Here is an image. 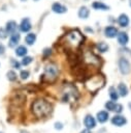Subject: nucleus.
<instances>
[{"label": "nucleus", "instance_id": "9", "mask_svg": "<svg viewBox=\"0 0 131 133\" xmlns=\"http://www.w3.org/2000/svg\"><path fill=\"white\" fill-rule=\"evenodd\" d=\"M118 33H119V31H118V29H117L114 26L109 25V26H106V27L104 28V34H105V36L108 37V38H113V37H116V36L118 35Z\"/></svg>", "mask_w": 131, "mask_h": 133}, {"label": "nucleus", "instance_id": "17", "mask_svg": "<svg viewBox=\"0 0 131 133\" xmlns=\"http://www.w3.org/2000/svg\"><path fill=\"white\" fill-rule=\"evenodd\" d=\"M129 17L126 14H121L118 18V24L121 27H127L129 25Z\"/></svg>", "mask_w": 131, "mask_h": 133}, {"label": "nucleus", "instance_id": "40", "mask_svg": "<svg viewBox=\"0 0 131 133\" xmlns=\"http://www.w3.org/2000/svg\"><path fill=\"white\" fill-rule=\"evenodd\" d=\"M21 1H27V0H21Z\"/></svg>", "mask_w": 131, "mask_h": 133}, {"label": "nucleus", "instance_id": "41", "mask_svg": "<svg viewBox=\"0 0 131 133\" xmlns=\"http://www.w3.org/2000/svg\"><path fill=\"white\" fill-rule=\"evenodd\" d=\"M130 6H131V2H130Z\"/></svg>", "mask_w": 131, "mask_h": 133}, {"label": "nucleus", "instance_id": "33", "mask_svg": "<svg viewBox=\"0 0 131 133\" xmlns=\"http://www.w3.org/2000/svg\"><path fill=\"white\" fill-rule=\"evenodd\" d=\"M11 63H12V66H13L14 69H20V62H18V61H15V60L11 59Z\"/></svg>", "mask_w": 131, "mask_h": 133}, {"label": "nucleus", "instance_id": "43", "mask_svg": "<svg viewBox=\"0 0 131 133\" xmlns=\"http://www.w3.org/2000/svg\"><path fill=\"white\" fill-rule=\"evenodd\" d=\"M0 133H2V132H0Z\"/></svg>", "mask_w": 131, "mask_h": 133}, {"label": "nucleus", "instance_id": "11", "mask_svg": "<svg viewBox=\"0 0 131 133\" xmlns=\"http://www.w3.org/2000/svg\"><path fill=\"white\" fill-rule=\"evenodd\" d=\"M20 39H21V35H20V33L14 32V33L10 34V36H9V41H8V46H9V48H15L17 45L20 43Z\"/></svg>", "mask_w": 131, "mask_h": 133}, {"label": "nucleus", "instance_id": "20", "mask_svg": "<svg viewBox=\"0 0 131 133\" xmlns=\"http://www.w3.org/2000/svg\"><path fill=\"white\" fill-rule=\"evenodd\" d=\"M108 117H109V115H108V112H106V111H99L97 113V121L101 124L107 122Z\"/></svg>", "mask_w": 131, "mask_h": 133}, {"label": "nucleus", "instance_id": "34", "mask_svg": "<svg viewBox=\"0 0 131 133\" xmlns=\"http://www.w3.org/2000/svg\"><path fill=\"white\" fill-rule=\"evenodd\" d=\"M55 129H56V130H61V129H63L62 123H56V124H55Z\"/></svg>", "mask_w": 131, "mask_h": 133}, {"label": "nucleus", "instance_id": "24", "mask_svg": "<svg viewBox=\"0 0 131 133\" xmlns=\"http://www.w3.org/2000/svg\"><path fill=\"white\" fill-rule=\"evenodd\" d=\"M96 47H97V50H98L99 52H101V53H105V52H107L108 49H109L108 45H107L106 43H104V42H100V43H98Z\"/></svg>", "mask_w": 131, "mask_h": 133}, {"label": "nucleus", "instance_id": "8", "mask_svg": "<svg viewBox=\"0 0 131 133\" xmlns=\"http://www.w3.org/2000/svg\"><path fill=\"white\" fill-rule=\"evenodd\" d=\"M119 70L123 75H128L131 71V65L130 62L128 61L127 58L125 57H121L119 59Z\"/></svg>", "mask_w": 131, "mask_h": 133}, {"label": "nucleus", "instance_id": "27", "mask_svg": "<svg viewBox=\"0 0 131 133\" xmlns=\"http://www.w3.org/2000/svg\"><path fill=\"white\" fill-rule=\"evenodd\" d=\"M116 104L117 103H114L113 101H108V102L105 103V108L107 110H109V111H113L114 110V107H116Z\"/></svg>", "mask_w": 131, "mask_h": 133}, {"label": "nucleus", "instance_id": "38", "mask_svg": "<svg viewBox=\"0 0 131 133\" xmlns=\"http://www.w3.org/2000/svg\"><path fill=\"white\" fill-rule=\"evenodd\" d=\"M21 133H29V132H27V131H25V130H22Z\"/></svg>", "mask_w": 131, "mask_h": 133}, {"label": "nucleus", "instance_id": "16", "mask_svg": "<svg viewBox=\"0 0 131 133\" xmlns=\"http://www.w3.org/2000/svg\"><path fill=\"white\" fill-rule=\"evenodd\" d=\"M17 28H18V24L14 22V21H8L6 23V27H5V30L6 32L10 35L14 32H17Z\"/></svg>", "mask_w": 131, "mask_h": 133}, {"label": "nucleus", "instance_id": "15", "mask_svg": "<svg viewBox=\"0 0 131 133\" xmlns=\"http://www.w3.org/2000/svg\"><path fill=\"white\" fill-rule=\"evenodd\" d=\"M84 124L88 129H93L96 126V121L91 114H88V115H86V117L84 119Z\"/></svg>", "mask_w": 131, "mask_h": 133}, {"label": "nucleus", "instance_id": "14", "mask_svg": "<svg viewBox=\"0 0 131 133\" xmlns=\"http://www.w3.org/2000/svg\"><path fill=\"white\" fill-rule=\"evenodd\" d=\"M117 39H118V43L121 45V46H126L129 42V36L126 32L122 31V32H119L118 35H117Z\"/></svg>", "mask_w": 131, "mask_h": 133}, {"label": "nucleus", "instance_id": "32", "mask_svg": "<svg viewBox=\"0 0 131 133\" xmlns=\"http://www.w3.org/2000/svg\"><path fill=\"white\" fill-rule=\"evenodd\" d=\"M113 111H116L117 113H121L123 111V106L121 104H116V107H114V110Z\"/></svg>", "mask_w": 131, "mask_h": 133}, {"label": "nucleus", "instance_id": "19", "mask_svg": "<svg viewBox=\"0 0 131 133\" xmlns=\"http://www.w3.org/2000/svg\"><path fill=\"white\" fill-rule=\"evenodd\" d=\"M77 15H78V17H79L80 19L86 20V19H88L89 16H90V9H89L87 6H80L79 9H78Z\"/></svg>", "mask_w": 131, "mask_h": 133}, {"label": "nucleus", "instance_id": "30", "mask_svg": "<svg viewBox=\"0 0 131 133\" xmlns=\"http://www.w3.org/2000/svg\"><path fill=\"white\" fill-rule=\"evenodd\" d=\"M42 55H43V58L50 57L52 55V49L51 48H44L42 51Z\"/></svg>", "mask_w": 131, "mask_h": 133}, {"label": "nucleus", "instance_id": "25", "mask_svg": "<svg viewBox=\"0 0 131 133\" xmlns=\"http://www.w3.org/2000/svg\"><path fill=\"white\" fill-rule=\"evenodd\" d=\"M109 97H110L111 101H117V100L119 99V92H118V90H116V88L112 87V86L109 87Z\"/></svg>", "mask_w": 131, "mask_h": 133}, {"label": "nucleus", "instance_id": "12", "mask_svg": "<svg viewBox=\"0 0 131 133\" xmlns=\"http://www.w3.org/2000/svg\"><path fill=\"white\" fill-rule=\"evenodd\" d=\"M52 10L56 14H64L67 11V7L60 2H55L52 5Z\"/></svg>", "mask_w": 131, "mask_h": 133}, {"label": "nucleus", "instance_id": "22", "mask_svg": "<svg viewBox=\"0 0 131 133\" xmlns=\"http://www.w3.org/2000/svg\"><path fill=\"white\" fill-rule=\"evenodd\" d=\"M35 41H36V34L33 33V32H29V33L26 35V37H25V42H26V44L29 45V46L33 45V44L35 43Z\"/></svg>", "mask_w": 131, "mask_h": 133}, {"label": "nucleus", "instance_id": "1", "mask_svg": "<svg viewBox=\"0 0 131 133\" xmlns=\"http://www.w3.org/2000/svg\"><path fill=\"white\" fill-rule=\"evenodd\" d=\"M31 110L37 118H45L53 112V105L44 99H37L32 103Z\"/></svg>", "mask_w": 131, "mask_h": 133}, {"label": "nucleus", "instance_id": "29", "mask_svg": "<svg viewBox=\"0 0 131 133\" xmlns=\"http://www.w3.org/2000/svg\"><path fill=\"white\" fill-rule=\"evenodd\" d=\"M29 76H30V73H29V71H27V70L21 71V73H20V77H21L22 80H26V79H28Z\"/></svg>", "mask_w": 131, "mask_h": 133}, {"label": "nucleus", "instance_id": "13", "mask_svg": "<svg viewBox=\"0 0 131 133\" xmlns=\"http://www.w3.org/2000/svg\"><path fill=\"white\" fill-rule=\"evenodd\" d=\"M127 123V119L126 117L122 116V115H114L112 118H111V124L117 126V127H122L124 126L125 124Z\"/></svg>", "mask_w": 131, "mask_h": 133}, {"label": "nucleus", "instance_id": "4", "mask_svg": "<svg viewBox=\"0 0 131 133\" xmlns=\"http://www.w3.org/2000/svg\"><path fill=\"white\" fill-rule=\"evenodd\" d=\"M105 84V79L102 75H94L92 77H89L85 81V85L87 89L93 94L101 89Z\"/></svg>", "mask_w": 131, "mask_h": 133}, {"label": "nucleus", "instance_id": "18", "mask_svg": "<svg viewBox=\"0 0 131 133\" xmlns=\"http://www.w3.org/2000/svg\"><path fill=\"white\" fill-rule=\"evenodd\" d=\"M92 7L96 10H108L109 9V6L106 5L105 3L101 2V1H95L92 3Z\"/></svg>", "mask_w": 131, "mask_h": 133}, {"label": "nucleus", "instance_id": "5", "mask_svg": "<svg viewBox=\"0 0 131 133\" xmlns=\"http://www.w3.org/2000/svg\"><path fill=\"white\" fill-rule=\"evenodd\" d=\"M59 76L58 65L54 62H50L44 66V73L42 75V81L45 82H54Z\"/></svg>", "mask_w": 131, "mask_h": 133}, {"label": "nucleus", "instance_id": "36", "mask_svg": "<svg viewBox=\"0 0 131 133\" xmlns=\"http://www.w3.org/2000/svg\"><path fill=\"white\" fill-rule=\"evenodd\" d=\"M80 133H91V131H90V130H89V129L87 128V129H85V130H83V131H81Z\"/></svg>", "mask_w": 131, "mask_h": 133}, {"label": "nucleus", "instance_id": "28", "mask_svg": "<svg viewBox=\"0 0 131 133\" xmlns=\"http://www.w3.org/2000/svg\"><path fill=\"white\" fill-rule=\"evenodd\" d=\"M32 60H33V58L31 56H26L25 55L23 57V59H22V64L23 65H28V64H30L32 62Z\"/></svg>", "mask_w": 131, "mask_h": 133}, {"label": "nucleus", "instance_id": "3", "mask_svg": "<svg viewBox=\"0 0 131 133\" xmlns=\"http://www.w3.org/2000/svg\"><path fill=\"white\" fill-rule=\"evenodd\" d=\"M79 98V92L76 87L70 83H64L61 89V100L62 102H75Z\"/></svg>", "mask_w": 131, "mask_h": 133}, {"label": "nucleus", "instance_id": "23", "mask_svg": "<svg viewBox=\"0 0 131 133\" xmlns=\"http://www.w3.org/2000/svg\"><path fill=\"white\" fill-rule=\"evenodd\" d=\"M15 55L17 56H20V57H24L26 54H27V52H28V50H27V48L25 47V46H19V47H17L15 48Z\"/></svg>", "mask_w": 131, "mask_h": 133}, {"label": "nucleus", "instance_id": "10", "mask_svg": "<svg viewBox=\"0 0 131 133\" xmlns=\"http://www.w3.org/2000/svg\"><path fill=\"white\" fill-rule=\"evenodd\" d=\"M20 30L22 32H29L32 28V25H31V22H30V19L29 18H25L22 20L20 26H19Z\"/></svg>", "mask_w": 131, "mask_h": 133}, {"label": "nucleus", "instance_id": "2", "mask_svg": "<svg viewBox=\"0 0 131 133\" xmlns=\"http://www.w3.org/2000/svg\"><path fill=\"white\" fill-rule=\"evenodd\" d=\"M84 41V36L80 33L79 30L74 29L69 31L68 33H66L63 37V45L67 48V49H76L80 46V44Z\"/></svg>", "mask_w": 131, "mask_h": 133}, {"label": "nucleus", "instance_id": "39", "mask_svg": "<svg viewBox=\"0 0 131 133\" xmlns=\"http://www.w3.org/2000/svg\"><path fill=\"white\" fill-rule=\"evenodd\" d=\"M129 108H130V110H131V102L129 103Z\"/></svg>", "mask_w": 131, "mask_h": 133}, {"label": "nucleus", "instance_id": "6", "mask_svg": "<svg viewBox=\"0 0 131 133\" xmlns=\"http://www.w3.org/2000/svg\"><path fill=\"white\" fill-rule=\"evenodd\" d=\"M83 59L85 61L86 64H88L89 66H95L98 68L100 65V58H98L95 54H93L92 52L88 51L83 55Z\"/></svg>", "mask_w": 131, "mask_h": 133}, {"label": "nucleus", "instance_id": "35", "mask_svg": "<svg viewBox=\"0 0 131 133\" xmlns=\"http://www.w3.org/2000/svg\"><path fill=\"white\" fill-rule=\"evenodd\" d=\"M4 53H5V47L2 44H0V56H2Z\"/></svg>", "mask_w": 131, "mask_h": 133}, {"label": "nucleus", "instance_id": "42", "mask_svg": "<svg viewBox=\"0 0 131 133\" xmlns=\"http://www.w3.org/2000/svg\"><path fill=\"white\" fill-rule=\"evenodd\" d=\"M34 1H38V0H34Z\"/></svg>", "mask_w": 131, "mask_h": 133}, {"label": "nucleus", "instance_id": "21", "mask_svg": "<svg viewBox=\"0 0 131 133\" xmlns=\"http://www.w3.org/2000/svg\"><path fill=\"white\" fill-rule=\"evenodd\" d=\"M118 92H119V96L121 97H126L128 95V87L126 86V84L124 83H120L118 85Z\"/></svg>", "mask_w": 131, "mask_h": 133}, {"label": "nucleus", "instance_id": "7", "mask_svg": "<svg viewBox=\"0 0 131 133\" xmlns=\"http://www.w3.org/2000/svg\"><path fill=\"white\" fill-rule=\"evenodd\" d=\"M26 104V97L22 92H15L10 99V105L14 108L23 107Z\"/></svg>", "mask_w": 131, "mask_h": 133}, {"label": "nucleus", "instance_id": "26", "mask_svg": "<svg viewBox=\"0 0 131 133\" xmlns=\"http://www.w3.org/2000/svg\"><path fill=\"white\" fill-rule=\"evenodd\" d=\"M6 77H7L8 81H10V82H14V81L17 80V78H18V75H17V73H15L14 71L10 70V71H8V72L6 73Z\"/></svg>", "mask_w": 131, "mask_h": 133}, {"label": "nucleus", "instance_id": "37", "mask_svg": "<svg viewBox=\"0 0 131 133\" xmlns=\"http://www.w3.org/2000/svg\"><path fill=\"white\" fill-rule=\"evenodd\" d=\"M86 31H89V32H93V29H90V28H86Z\"/></svg>", "mask_w": 131, "mask_h": 133}, {"label": "nucleus", "instance_id": "31", "mask_svg": "<svg viewBox=\"0 0 131 133\" xmlns=\"http://www.w3.org/2000/svg\"><path fill=\"white\" fill-rule=\"evenodd\" d=\"M7 35H8V33L6 32L5 28H0V38L1 39H4V38L7 37Z\"/></svg>", "mask_w": 131, "mask_h": 133}]
</instances>
